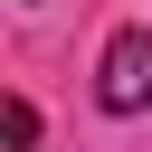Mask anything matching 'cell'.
<instances>
[{
	"instance_id": "1",
	"label": "cell",
	"mask_w": 152,
	"mask_h": 152,
	"mask_svg": "<svg viewBox=\"0 0 152 152\" xmlns=\"http://www.w3.org/2000/svg\"><path fill=\"white\" fill-rule=\"evenodd\" d=\"M95 104L104 114H142L152 104V28H114L95 57Z\"/></svg>"
}]
</instances>
